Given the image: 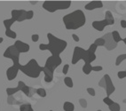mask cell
I'll list each match as a JSON object with an SVG mask.
<instances>
[{"instance_id": "obj_24", "label": "cell", "mask_w": 126, "mask_h": 111, "mask_svg": "<svg viewBox=\"0 0 126 111\" xmlns=\"http://www.w3.org/2000/svg\"><path fill=\"white\" fill-rule=\"evenodd\" d=\"M20 111H34L30 104H23L20 107Z\"/></svg>"}, {"instance_id": "obj_3", "label": "cell", "mask_w": 126, "mask_h": 111, "mask_svg": "<svg viewBox=\"0 0 126 111\" xmlns=\"http://www.w3.org/2000/svg\"><path fill=\"white\" fill-rule=\"evenodd\" d=\"M18 68L25 75L32 78H37L40 76V73L43 71V67H40L35 59L30 60L26 65L19 64Z\"/></svg>"}, {"instance_id": "obj_19", "label": "cell", "mask_w": 126, "mask_h": 111, "mask_svg": "<svg viewBox=\"0 0 126 111\" xmlns=\"http://www.w3.org/2000/svg\"><path fill=\"white\" fill-rule=\"evenodd\" d=\"M16 20H14V19H9V20H5L3 22H4V25L5 27V30H10L11 29V26L15 22Z\"/></svg>"}, {"instance_id": "obj_31", "label": "cell", "mask_w": 126, "mask_h": 111, "mask_svg": "<svg viewBox=\"0 0 126 111\" xmlns=\"http://www.w3.org/2000/svg\"><path fill=\"white\" fill-rule=\"evenodd\" d=\"M34 16V12L33 11H28L27 12V20H30Z\"/></svg>"}, {"instance_id": "obj_35", "label": "cell", "mask_w": 126, "mask_h": 111, "mask_svg": "<svg viewBox=\"0 0 126 111\" xmlns=\"http://www.w3.org/2000/svg\"><path fill=\"white\" fill-rule=\"evenodd\" d=\"M79 102H80V104H81V106L83 108H86L87 107V102H86V100L84 99H81Z\"/></svg>"}, {"instance_id": "obj_2", "label": "cell", "mask_w": 126, "mask_h": 111, "mask_svg": "<svg viewBox=\"0 0 126 111\" xmlns=\"http://www.w3.org/2000/svg\"><path fill=\"white\" fill-rule=\"evenodd\" d=\"M63 22L67 30H74L83 27L86 22V18L82 10H76L64 16Z\"/></svg>"}, {"instance_id": "obj_28", "label": "cell", "mask_w": 126, "mask_h": 111, "mask_svg": "<svg viewBox=\"0 0 126 111\" xmlns=\"http://www.w3.org/2000/svg\"><path fill=\"white\" fill-rule=\"evenodd\" d=\"M103 102L105 103V104H107L108 107L109 106H111V105H113L115 102L113 101V100H111L110 98L109 97H106V98H104L103 99Z\"/></svg>"}, {"instance_id": "obj_42", "label": "cell", "mask_w": 126, "mask_h": 111, "mask_svg": "<svg viewBox=\"0 0 126 111\" xmlns=\"http://www.w3.org/2000/svg\"><path fill=\"white\" fill-rule=\"evenodd\" d=\"M50 111H52V110H50Z\"/></svg>"}, {"instance_id": "obj_33", "label": "cell", "mask_w": 126, "mask_h": 111, "mask_svg": "<svg viewBox=\"0 0 126 111\" xmlns=\"http://www.w3.org/2000/svg\"><path fill=\"white\" fill-rule=\"evenodd\" d=\"M68 68H69V65H68V64H66V65H64V67H63V69H62V72H63V74H64V75H66V74L68 73Z\"/></svg>"}, {"instance_id": "obj_25", "label": "cell", "mask_w": 126, "mask_h": 111, "mask_svg": "<svg viewBox=\"0 0 126 111\" xmlns=\"http://www.w3.org/2000/svg\"><path fill=\"white\" fill-rule=\"evenodd\" d=\"M27 20V11L21 9L20 10V18H19L18 21L20 22V21H23V20Z\"/></svg>"}, {"instance_id": "obj_27", "label": "cell", "mask_w": 126, "mask_h": 111, "mask_svg": "<svg viewBox=\"0 0 126 111\" xmlns=\"http://www.w3.org/2000/svg\"><path fill=\"white\" fill-rule=\"evenodd\" d=\"M36 93L38 94L40 97H43L45 98V96H46V91H45L44 88H39L36 90Z\"/></svg>"}, {"instance_id": "obj_41", "label": "cell", "mask_w": 126, "mask_h": 111, "mask_svg": "<svg viewBox=\"0 0 126 111\" xmlns=\"http://www.w3.org/2000/svg\"><path fill=\"white\" fill-rule=\"evenodd\" d=\"M97 111H102V110H100V109H99V110H97Z\"/></svg>"}, {"instance_id": "obj_29", "label": "cell", "mask_w": 126, "mask_h": 111, "mask_svg": "<svg viewBox=\"0 0 126 111\" xmlns=\"http://www.w3.org/2000/svg\"><path fill=\"white\" fill-rule=\"evenodd\" d=\"M117 77H119L120 79H123V78L126 77V71H119L117 73Z\"/></svg>"}, {"instance_id": "obj_18", "label": "cell", "mask_w": 126, "mask_h": 111, "mask_svg": "<svg viewBox=\"0 0 126 111\" xmlns=\"http://www.w3.org/2000/svg\"><path fill=\"white\" fill-rule=\"evenodd\" d=\"M92 70V66L90 63H84V66L83 67V71L85 75H89Z\"/></svg>"}, {"instance_id": "obj_37", "label": "cell", "mask_w": 126, "mask_h": 111, "mask_svg": "<svg viewBox=\"0 0 126 111\" xmlns=\"http://www.w3.org/2000/svg\"><path fill=\"white\" fill-rule=\"evenodd\" d=\"M72 37H73V39H74L75 42H79V36H77V35L73 34L72 35Z\"/></svg>"}, {"instance_id": "obj_11", "label": "cell", "mask_w": 126, "mask_h": 111, "mask_svg": "<svg viewBox=\"0 0 126 111\" xmlns=\"http://www.w3.org/2000/svg\"><path fill=\"white\" fill-rule=\"evenodd\" d=\"M92 27L94 28L95 30H98V31H103L105 27L108 26V23L106 20H94L93 22L92 23Z\"/></svg>"}, {"instance_id": "obj_5", "label": "cell", "mask_w": 126, "mask_h": 111, "mask_svg": "<svg viewBox=\"0 0 126 111\" xmlns=\"http://www.w3.org/2000/svg\"><path fill=\"white\" fill-rule=\"evenodd\" d=\"M4 57L5 58H9L13 61L14 65L19 66L20 62H19V59H20V52L16 50V48L14 46H11L7 48L5 52H4Z\"/></svg>"}, {"instance_id": "obj_34", "label": "cell", "mask_w": 126, "mask_h": 111, "mask_svg": "<svg viewBox=\"0 0 126 111\" xmlns=\"http://www.w3.org/2000/svg\"><path fill=\"white\" fill-rule=\"evenodd\" d=\"M102 69H103V68L101 66H95V67L92 66V70L93 71H101Z\"/></svg>"}, {"instance_id": "obj_1", "label": "cell", "mask_w": 126, "mask_h": 111, "mask_svg": "<svg viewBox=\"0 0 126 111\" xmlns=\"http://www.w3.org/2000/svg\"><path fill=\"white\" fill-rule=\"evenodd\" d=\"M47 38L49 40V43L39 45V49L42 51L48 50L52 53V55L60 56V54L66 49L68 43L65 40H62V39L56 37L51 33L47 34Z\"/></svg>"}, {"instance_id": "obj_40", "label": "cell", "mask_w": 126, "mask_h": 111, "mask_svg": "<svg viewBox=\"0 0 126 111\" xmlns=\"http://www.w3.org/2000/svg\"><path fill=\"white\" fill-rule=\"evenodd\" d=\"M123 41H124V43L126 45V37H125V38H124V39H123Z\"/></svg>"}, {"instance_id": "obj_6", "label": "cell", "mask_w": 126, "mask_h": 111, "mask_svg": "<svg viewBox=\"0 0 126 111\" xmlns=\"http://www.w3.org/2000/svg\"><path fill=\"white\" fill-rule=\"evenodd\" d=\"M61 64V59L60 56H56V55H52L51 57H49L46 60L45 67L46 68H48L50 71L53 72L54 69L56 68H58L59 66Z\"/></svg>"}, {"instance_id": "obj_22", "label": "cell", "mask_w": 126, "mask_h": 111, "mask_svg": "<svg viewBox=\"0 0 126 111\" xmlns=\"http://www.w3.org/2000/svg\"><path fill=\"white\" fill-rule=\"evenodd\" d=\"M64 83H65V84L68 87H69V88H73V85H74V84H73V80L71 77H67L64 78Z\"/></svg>"}, {"instance_id": "obj_15", "label": "cell", "mask_w": 126, "mask_h": 111, "mask_svg": "<svg viewBox=\"0 0 126 111\" xmlns=\"http://www.w3.org/2000/svg\"><path fill=\"white\" fill-rule=\"evenodd\" d=\"M108 21V25H114L115 24V20H114V17H113V14L110 11H107L106 14H105V19Z\"/></svg>"}, {"instance_id": "obj_38", "label": "cell", "mask_w": 126, "mask_h": 111, "mask_svg": "<svg viewBox=\"0 0 126 111\" xmlns=\"http://www.w3.org/2000/svg\"><path fill=\"white\" fill-rule=\"evenodd\" d=\"M120 24H121V26H122V28H123V29H126V20H121Z\"/></svg>"}, {"instance_id": "obj_32", "label": "cell", "mask_w": 126, "mask_h": 111, "mask_svg": "<svg viewBox=\"0 0 126 111\" xmlns=\"http://www.w3.org/2000/svg\"><path fill=\"white\" fill-rule=\"evenodd\" d=\"M87 93H89L90 95L95 96V90L93 88H92V87H89V88H87Z\"/></svg>"}, {"instance_id": "obj_30", "label": "cell", "mask_w": 126, "mask_h": 111, "mask_svg": "<svg viewBox=\"0 0 126 111\" xmlns=\"http://www.w3.org/2000/svg\"><path fill=\"white\" fill-rule=\"evenodd\" d=\"M124 58H126V55H121V56L118 57L116 60V62H115V65H119L122 61H124Z\"/></svg>"}, {"instance_id": "obj_36", "label": "cell", "mask_w": 126, "mask_h": 111, "mask_svg": "<svg viewBox=\"0 0 126 111\" xmlns=\"http://www.w3.org/2000/svg\"><path fill=\"white\" fill-rule=\"evenodd\" d=\"M39 40V36L37 34H34L32 35V41L33 42H37Z\"/></svg>"}, {"instance_id": "obj_8", "label": "cell", "mask_w": 126, "mask_h": 111, "mask_svg": "<svg viewBox=\"0 0 126 111\" xmlns=\"http://www.w3.org/2000/svg\"><path fill=\"white\" fill-rule=\"evenodd\" d=\"M104 81L106 83V91H107V94H108V97L109 95H111L114 92H115V88L114 84H113L112 81H111V78L108 75H105L104 76Z\"/></svg>"}, {"instance_id": "obj_26", "label": "cell", "mask_w": 126, "mask_h": 111, "mask_svg": "<svg viewBox=\"0 0 126 111\" xmlns=\"http://www.w3.org/2000/svg\"><path fill=\"white\" fill-rule=\"evenodd\" d=\"M109 109H110V111H120L121 108H120V105L118 103H115V102L113 105L109 106Z\"/></svg>"}, {"instance_id": "obj_9", "label": "cell", "mask_w": 126, "mask_h": 111, "mask_svg": "<svg viewBox=\"0 0 126 111\" xmlns=\"http://www.w3.org/2000/svg\"><path fill=\"white\" fill-rule=\"evenodd\" d=\"M14 47L16 48V50L18 51L19 52H28L29 51V45H28V44L24 43V42H22V41L20 40H17L14 43Z\"/></svg>"}, {"instance_id": "obj_17", "label": "cell", "mask_w": 126, "mask_h": 111, "mask_svg": "<svg viewBox=\"0 0 126 111\" xmlns=\"http://www.w3.org/2000/svg\"><path fill=\"white\" fill-rule=\"evenodd\" d=\"M111 36H112L113 40H114V42H115V44H116V43H119L120 41L123 40V39H122V37L120 36L119 32L116 31V30H115V31H113L112 33H111Z\"/></svg>"}, {"instance_id": "obj_7", "label": "cell", "mask_w": 126, "mask_h": 111, "mask_svg": "<svg viewBox=\"0 0 126 111\" xmlns=\"http://www.w3.org/2000/svg\"><path fill=\"white\" fill-rule=\"evenodd\" d=\"M85 51L84 49L81 47H78V46H76L74 49V53H73L72 57V64H77L79 61L83 60V57L85 54Z\"/></svg>"}, {"instance_id": "obj_20", "label": "cell", "mask_w": 126, "mask_h": 111, "mask_svg": "<svg viewBox=\"0 0 126 111\" xmlns=\"http://www.w3.org/2000/svg\"><path fill=\"white\" fill-rule=\"evenodd\" d=\"M5 36L10 37V38H14V39L17 37V34L14 31L11 30V29L10 30H5Z\"/></svg>"}, {"instance_id": "obj_16", "label": "cell", "mask_w": 126, "mask_h": 111, "mask_svg": "<svg viewBox=\"0 0 126 111\" xmlns=\"http://www.w3.org/2000/svg\"><path fill=\"white\" fill-rule=\"evenodd\" d=\"M63 109L65 111H74L75 106L71 102L66 101V102H64V104H63Z\"/></svg>"}, {"instance_id": "obj_13", "label": "cell", "mask_w": 126, "mask_h": 111, "mask_svg": "<svg viewBox=\"0 0 126 111\" xmlns=\"http://www.w3.org/2000/svg\"><path fill=\"white\" fill-rule=\"evenodd\" d=\"M43 72L45 73V81L46 83H51L53 79V72L50 71L45 67H43Z\"/></svg>"}, {"instance_id": "obj_14", "label": "cell", "mask_w": 126, "mask_h": 111, "mask_svg": "<svg viewBox=\"0 0 126 111\" xmlns=\"http://www.w3.org/2000/svg\"><path fill=\"white\" fill-rule=\"evenodd\" d=\"M18 86L20 88V91H22L26 95L29 97V94H30V87H29L28 85H26L22 81L19 82Z\"/></svg>"}, {"instance_id": "obj_23", "label": "cell", "mask_w": 126, "mask_h": 111, "mask_svg": "<svg viewBox=\"0 0 126 111\" xmlns=\"http://www.w3.org/2000/svg\"><path fill=\"white\" fill-rule=\"evenodd\" d=\"M93 44H94L97 47L98 46H106V40L104 38H98L95 40V42Z\"/></svg>"}, {"instance_id": "obj_12", "label": "cell", "mask_w": 126, "mask_h": 111, "mask_svg": "<svg viewBox=\"0 0 126 111\" xmlns=\"http://www.w3.org/2000/svg\"><path fill=\"white\" fill-rule=\"evenodd\" d=\"M102 6H103V3L101 1H92V2L88 3L84 6V8L88 11H92V10L97 9V8H101Z\"/></svg>"}, {"instance_id": "obj_39", "label": "cell", "mask_w": 126, "mask_h": 111, "mask_svg": "<svg viewBox=\"0 0 126 111\" xmlns=\"http://www.w3.org/2000/svg\"><path fill=\"white\" fill-rule=\"evenodd\" d=\"M3 41H4V39H3V37H0V44L2 43Z\"/></svg>"}, {"instance_id": "obj_4", "label": "cell", "mask_w": 126, "mask_h": 111, "mask_svg": "<svg viewBox=\"0 0 126 111\" xmlns=\"http://www.w3.org/2000/svg\"><path fill=\"white\" fill-rule=\"evenodd\" d=\"M71 5V1H45L44 9L50 13H54L57 10H66Z\"/></svg>"}, {"instance_id": "obj_10", "label": "cell", "mask_w": 126, "mask_h": 111, "mask_svg": "<svg viewBox=\"0 0 126 111\" xmlns=\"http://www.w3.org/2000/svg\"><path fill=\"white\" fill-rule=\"evenodd\" d=\"M19 68L18 66H15V65H13L11 68H9L7 69L6 71V76H7V79L9 80V81H12V80H14L16 77H17V74L19 72Z\"/></svg>"}, {"instance_id": "obj_21", "label": "cell", "mask_w": 126, "mask_h": 111, "mask_svg": "<svg viewBox=\"0 0 126 111\" xmlns=\"http://www.w3.org/2000/svg\"><path fill=\"white\" fill-rule=\"evenodd\" d=\"M20 90V88L19 86H17V88H7L6 89V93H7V95L8 96H11L14 93H16L17 92H19Z\"/></svg>"}]
</instances>
